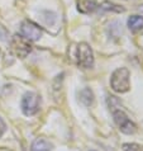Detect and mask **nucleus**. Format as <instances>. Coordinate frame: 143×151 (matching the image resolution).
<instances>
[{"mask_svg":"<svg viewBox=\"0 0 143 151\" xmlns=\"http://www.w3.org/2000/svg\"><path fill=\"white\" fill-rule=\"evenodd\" d=\"M129 70L127 68H119L117 69L112 75L110 84L112 89L117 93H127L130 89V83H129Z\"/></svg>","mask_w":143,"mask_h":151,"instance_id":"f257e3e1","label":"nucleus"},{"mask_svg":"<svg viewBox=\"0 0 143 151\" xmlns=\"http://www.w3.org/2000/svg\"><path fill=\"white\" fill-rule=\"evenodd\" d=\"M10 50L16 57L26 58L29 53L32 52V45L31 41L24 38L22 35H15L10 41Z\"/></svg>","mask_w":143,"mask_h":151,"instance_id":"f03ea898","label":"nucleus"},{"mask_svg":"<svg viewBox=\"0 0 143 151\" xmlns=\"http://www.w3.org/2000/svg\"><path fill=\"white\" fill-rule=\"evenodd\" d=\"M39 106H41V96L37 93L33 91H28L23 95L22 102H20V108L22 112L26 116H33L39 111Z\"/></svg>","mask_w":143,"mask_h":151,"instance_id":"7ed1b4c3","label":"nucleus"},{"mask_svg":"<svg viewBox=\"0 0 143 151\" xmlns=\"http://www.w3.org/2000/svg\"><path fill=\"white\" fill-rule=\"evenodd\" d=\"M76 61L80 68L90 69L94 65V53L91 47L85 42H81L76 48Z\"/></svg>","mask_w":143,"mask_h":151,"instance_id":"20e7f679","label":"nucleus"},{"mask_svg":"<svg viewBox=\"0 0 143 151\" xmlns=\"http://www.w3.org/2000/svg\"><path fill=\"white\" fill-rule=\"evenodd\" d=\"M112 112H113V117H114V122L117 123V126L123 133H125V135H133L137 131V126L128 118V116L122 109H114Z\"/></svg>","mask_w":143,"mask_h":151,"instance_id":"39448f33","label":"nucleus"},{"mask_svg":"<svg viewBox=\"0 0 143 151\" xmlns=\"http://www.w3.org/2000/svg\"><path fill=\"white\" fill-rule=\"evenodd\" d=\"M20 33L28 41L36 42L42 37V33L43 32H42V28L34 22H32V20H24L20 24Z\"/></svg>","mask_w":143,"mask_h":151,"instance_id":"423d86ee","label":"nucleus"},{"mask_svg":"<svg viewBox=\"0 0 143 151\" xmlns=\"http://www.w3.org/2000/svg\"><path fill=\"white\" fill-rule=\"evenodd\" d=\"M98 4L95 0H77V10L82 14H90L96 10Z\"/></svg>","mask_w":143,"mask_h":151,"instance_id":"0eeeda50","label":"nucleus"},{"mask_svg":"<svg viewBox=\"0 0 143 151\" xmlns=\"http://www.w3.org/2000/svg\"><path fill=\"white\" fill-rule=\"evenodd\" d=\"M128 28L132 32H139L143 29V17L142 15H132L128 19Z\"/></svg>","mask_w":143,"mask_h":151,"instance_id":"6e6552de","label":"nucleus"},{"mask_svg":"<svg viewBox=\"0 0 143 151\" xmlns=\"http://www.w3.org/2000/svg\"><path fill=\"white\" fill-rule=\"evenodd\" d=\"M52 144L46 138H37L32 144V151H52Z\"/></svg>","mask_w":143,"mask_h":151,"instance_id":"1a4fd4ad","label":"nucleus"},{"mask_svg":"<svg viewBox=\"0 0 143 151\" xmlns=\"http://www.w3.org/2000/svg\"><path fill=\"white\" fill-rule=\"evenodd\" d=\"M79 99H80V102L84 103L85 106H91L92 104V100H94V94H92V91L90 89H84L80 91V94H79Z\"/></svg>","mask_w":143,"mask_h":151,"instance_id":"9d476101","label":"nucleus"},{"mask_svg":"<svg viewBox=\"0 0 143 151\" xmlns=\"http://www.w3.org/2000/svg\"><path fill=\"white\" fill-rule=\"evenodd\" d=\"M100 8H102L103 10H113V12H117V13L124 12L123 8H120L119 5H115V4H113V3H109V1H104Z\"/></svg>","mask_w":143,"mask_h":151,"instance_id":"9b49d317","label":"nucleus"},{"mask_svg":"<svg viewBox=\"0 0 143 151\" xmlns=\"http://www.w3.org/2000/svg\"><path fill=\"white\" fill-rule=\"evenodd\" d=\"M123 151H142V147L137 144H124Z\"/></svg>","mask_w":143,"mask_h":151,"instance_id":"f8f14e48","label":"nucleus"},{"mask_svg":"<svg viewBox=\"0 0 143 151\" xmlns=\"http://www.w3.org/2000/svg\"><path fill=\"white\" fill-rule=\"evenodd\" d=\"M5 131H6V124L1 118H0V137L5 133Z\"/></svg>","mask_w":143,"mask_h":151,"instance_id":"ddd939ff","label":"nucleus"}]
</instances>
